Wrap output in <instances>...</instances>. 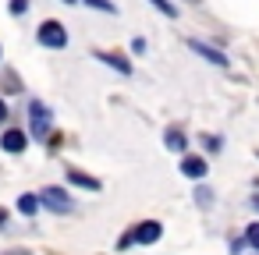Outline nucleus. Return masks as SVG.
Listing matches in <instances>:
<instances>
[{
  "label": "nucleus",
  "instance_id": "obj_21",
  "mask_svg": "<svg viewBox=\"0 0 259 255\" xmlns=\"http://www.w3.org/2000/svg\"><path fill=\"white\" fill-rule=\"evenodd\" d=\"M192 4H199V0H192Z\"/></svg>",
  "mask_w": 259,
  "mask_h": 255
},
{
  "label": "nucleus",
  "instance_id": "obj_8",
  "mask_svg": "<svg viewBox=\"0 0 259 255\" xmlns=\"http://www.w3.org/2000/svg\"><path fill=\"white\" fill-rule=\"evenodd\" d=\"M107 68H114L117 75H132V61H124V54H114V50H100L96 54Z\"/></svg>",
  "mask_w": 259,
  "mask_h": 255
},
{
  "label": "nucleus",
  "instance_id": "obj_14",
  "mask_svg": "<svg viewBox=\"0 0 259 255\" xmlns=\"http://www.w3.org/2000/svg\"><path fill=\"white\" fill-rule=\"evenodd\" d=\"M85 4H89V8H96V11H107V15H114V11H117L110 0H85Z\"/></svg>",
  "mask_w": 259,
  "mask_h": 255
},
{
  "label": "nucleus",
  "instance_id": "obj_15",
  "mask_svg": "<svg viewBox=\"0 0 259 255\" xmlns=\"http://www.w3.org/2000/svg\"><path fill=\"white\" fill-rule=\"evenodd\" d=\"M8 11H11V15H25V11H29V0H11Z\"/></svg>",
  "mask_w": 259,
  "mask_h": 255
},
{
  "label": "nucleus",
  "instance_id": "obj_7",
  "mask_svg": "<svg viewBox=\"0 0 259 255\" xmlns=\"http://www.w3.org/2000/svg\"><path fill=\"white\" fill-rule=\"evenodd\" d=\"M0 145H4V152H25V145H29V135H25L22 128H11V131H4Z\"/></svg>",
  "mask_w": 259,
  "mask_h": 255
},
{
  "label": "nucleus",
  "instance_id": "obj_19",
  "mask_svg": "<svg viewBox=\"0 0 259 255\" xmlns=\"http://www.w3.org/2000/svg\"><path fill=\"white\" fill-rule=\"evenodd\" d=\"M4 223H8V213H4V209H0V230H4Z\"/></svg>",
  "mask_w": 259,
  "mask_h": 255
},
{
  "label": "nucleus",
  "instance_id": "obj_1",
  "mask_svg": "<svg viewBox=\"0 0 259 255\" xmlns=\"http://www.w3.org/2000/svg\"><path fill=\"white\" fill-rule=\"evenodd\" d=\"M163 237V223L160 220H142V223H135L121 241H117V248H128V244H156Z\"/></svg>",
  "mask_w": 259,
  "mask_h": 255
},
{
  "label": "nucleus",
  "instance_id": "obj_11",
  "mask_svg": "<svg viewBox=\"0 0 259 255\" xmlns=\"http://www.w3.org/2000/svg\"><path fill=\"white\" fill-rule=\"evenodd\" d=\"M39 206H43V202H39V195H29V191H25V195L18 198V213H25V216H32Z\"/></svg>",
  "mask_w": 259,
  "mask_h": 255
},
{
  "label": "nucleus",
  "instance_id": "obj_2",
  "mask_svg": "<svg viewBox=\"0 0 259 255\" xmlns=\"http://www.w3.org/2000/svg\"><path fill=\"white\" fill-rule=\"evenodd\" d=\"M39 202L50 209V213H61V216H68V213H75V198L64 191V188H57V184H50V188H43L39 191Z\"/></svg>",
  "mask_w": 259,
  "mask_h": 255
},
{
  "label": "nucleus",
  "instance_id": "obj_12",
  "mask_svg": "<svg viewBox=\"0 0 259 255\" xmlns=\"http://www.w3.org/2000/svg\"><path fill=\"white\" fill-rule=\"evenodd\" d=\"M245 244H248V248H255V251H259V220H255V223H248V227H245Z\"/></svg>",
  "mask_w": 259,
  "mask_h": 255
},
{
  "label": "nucleus",
  "instance_id": "obj_3",
  "mask_svg": "<svg viewBox=\"0 0 259 255\" xmlns=\"http://www.w3.org/2000/svg\"><path fill=\"white\" fill-rule=\"evenodd\" d=\"M29 124H32V135H36V138H50V128H54L50 107L39 103V99H32V103H29Z\"/></svg>",
  "mask_w": 259,
  "mask_h": 255
},
{
  "label": "nucleus",
  "instance_id": "obj_10",
  "mask_svg": "<svg viewBox=\"0 0 259 255\" xmlns=\"http://www.w3.org/2000/svg\"><path fill=\"white\" fill-rule=\"evenodd\" d=\"M68 184L85 188V191H100V181H96V177H89V174H82V170H68Z\"/></svg>",
  "mask_w": 259,
  "mask_h": 255
},
{
  "label": "nucleus",
  "instance_id": "obj_18",
  "mask_svg": "<svg viewBox=\"0 0 259 255\" xmlns=\"http://www.w3.org/2000/svg\"><path fill=\"white\" fill-rule=\"evenodd\" d=\"M4 117H8V103H4V99H0V121H4Z\"/></svg>",
  "mask_w": 259,
  "mask_h": 255
},
{
  "label": "nucleus",
  "instance_id": "obj_17",
  "mask_svg": "<svg viewBox=\"0 0 259 255\" xmlns=\"http://www.w3.org/2000/svg\"><path fill=\"white\" fill-rule=\"evenodd\" d=\"M195 198H199V206H209V198H213V195H209V188H199V191H195Z\"/></svg>",
  "mask_w": 259,
  "mask_h": 255
},
{
  "label": "nucleus",
  "instance_id": "obj_16",
  "mask_svg": "<svg viewBox=\"0 0 259 255\" xmlns=\"http://www.w3.org/2000/svg\"><path fill=\"white\" fill-rule=\"evenodd\" d=\"M202 145H206L209 152H220V138H217V135H202Z\"/></svg>",
  "mask_w": 259,
  "mask_h": 255
},
{
  "label": "nucleus",
  "instance_id": "obj_13",
  "mask_svg": "<svg viewBox=\"0 0 259 255\" xmlns=\"http://www.w3.org/2000/svg\"><path fill=\"white\" fill-rule=\"evenodd\" d=\"M149 4H153V8H156L163 18H178V8L170 4V0H149Z\"/></svg>",
  "mask_w": 259,
  "mask_h": 255
},
{
  "label": "nucleus",
  "instance_id": "obj_20",
  "mask_svg": "<svg viewBox=\"0 0 259 255\" xmlns=\"http://www.w3.org/2000/svg\"><path fill=\"white\" fill-rule=\"evenodd\" d=\"M252 206H255V209H259V195H252Z\"/></svg>",
  "mask_w": 259,
  "mask_h": 255
},
{
  "label": "nucleus",
  "instance_id": "obj_9",
  "mask_svg": "<svg viewBox=\"0 0 259 255\" xmlns=\"http://www.w3.org/2000/svg\"><path fill=\"white\" fill-rule=\"evenodd\" d=\"M163 145H167L170 152H185V149H188V138H185L181 128H167V131H163Z\"/></svg>",
  "mask_w": 259,
  "mask_h": 255
},
{
  "label": "nucleus",
  "instance_id": "obj_4",
  "mask_svg": "<svg viewBox=\"0 0 259 255\" xmlns=\"http://www.w3.org/2000/svg\"><path fill=\"white\" fill-rule=\"evenodd\" d=\"M36 39H39V46H50V50H64V46H68V32H64V25L54 22V18L39 25Z\"/></svg>",
  "mask_w": 259,
  "mask_h": 255
},
{
  "label": "nucleus",
  "instance_id": "obj_6",
  "mask_svg": "<svg viewBox=\"0 0 259 255\" xmlns=\"http://www.w3.org/2000/svg\"><path fill=\"white\" fill-rule=\"evenodd\" d=\"M181 174H185L188 181H202V177L209 174V163H206L202 156H188V152H185V156H181Z\"/></svg>",
  "mask_w": 259,
  "mask_h": 255
},
{
  "label": "nucleus",
  "instance_id": "obj_22",
  "mask_svg": "<svg viewBox=\"0 0 259 255\" xmlns=\"http://www.w3.org/2000/svg\"><path fill=\"white\" fill-rule=\"evenodd\" d=\"M255 156H259V149H255Z\"/></svg>",
  "mask_w": 259,
  "mask_h": 255
},
{
  "label": "nucleus",
  "instance_id": "obj_5",
  "mask_svg": "<svg viewBox=\"0 0 259 255\" xmlns=\"http://www.w3.org/2000/svg\"><path fill=\"white\" fill-rule=\"evenodd\" d=\"M188 50H192V54H199L202 61H209L213 68H227V64H231V61H227V54H220L217 46H206L202 39H188Z\"/></svg>",
  "mask_w": 259,
  "mask_h": 255
}]
</instances>
